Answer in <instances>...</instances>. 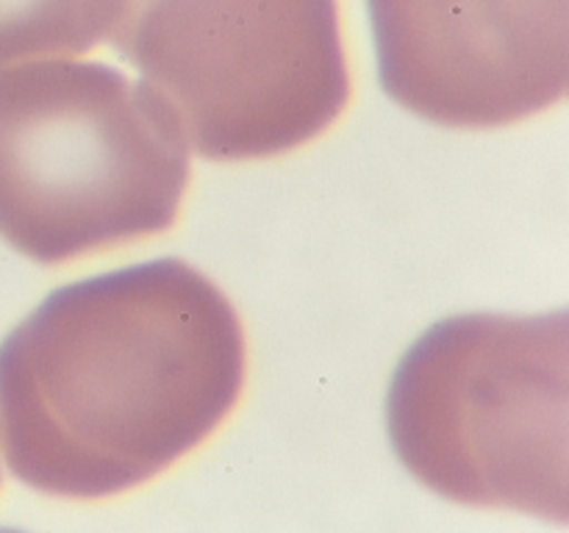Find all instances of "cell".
I'll return each mask as SVG.
<instances>
[{
    "label": "cell",
    "mask_w": 569,
    "mask_h": 533,
    "mask_svg": "<svg viewBox=\"0 0 569 533\" xmlns=\"http://www.w3.org/2000/svg\"><path fill=\"white\" fill-rule=\"evenodd\" d=\"M244 366L239 314L187 261L81 278L0 342V453L50 497L131 492L226 422Z\"/></svg>",
    "instance_id": "1"
},
{
    "label": "cell",
    "mask_w": 569,
    "mask_h": 533,
    "mask_svg": "<svg viewBox=\"0 0 569 533\" xmlns=\"http://www.w3.org/2000/svg\"><path fill=\"white\" fill-rule=\"evenodd\" d=\"M189 144L144 81L67 56L0 67V239L53 266L176 222Z\"/></svg>",
    "instance_id": "2"
},
{
    "label": "cell",
    "mask_w": 569,
    "mask_h": 533,
    "mask_svg": "<svg viewBox=\"0 0 569 533\" xmlns=\"http://www.w3.org/2000/svg\"><path fill=\"white\" fill-rule=\"evenodd\" d=\"M567 311L459 314L398 361L387 433L415 481L450 503L569 516Z\"/></svg>",
    "instance_id": "3"
},
{
    "label": "cell",
    "mask_w": 569,
    "mask_h": 533,
    "mask_svg": "<svg viewBox=\"0 0 569 533\" xmlns=\"http://www.w3.org/2000/svg\"><path fill=\"white\" fill-rule=\"evenodd\" d=\"M109 39L203 159L298 150L350 98L333 0H126Z\"/></svg>",
    "instance_id": "4"
},
{
    "label": "cell",
    "mask_w": 569,
    "mask_h": 533,
    "mask_svg": "<svg viewBox=\"0 0 569 533\" xmlns=\"http://www.w3.org/2000/svg\"><path fill=\"white\" fill-rule=\"evenodd\" d=\"M378 78L445 128H503L561 103L567 0H367Z\"/></svg>",
    "instance_id": "5"
},
{
    "label": "cell",
    "mask_w": 569,
    "mask_h": 533,
    "mask_svg": "<svg viewBox=\"0 0 569 533\" xmlns=\"http://www.w3.org/2000/svg\"><path fill=\"white\" fill-rule=\"evenodd\" d=\"M126 0H0V67L76 56L111 33Z\"/></svg>",
    "instance_id": "6"
}]
</instances>
